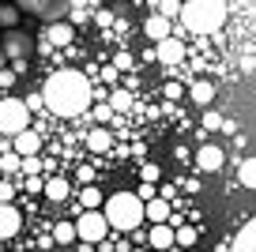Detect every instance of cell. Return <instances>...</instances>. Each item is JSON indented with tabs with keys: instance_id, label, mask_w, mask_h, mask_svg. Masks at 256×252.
Here are the masks:
<instances>
[{
	"instance_id": "6da1fadb",
	"label": "cell",
	"mask_w": 256,
	"mask_h": 252,
	"mask_svg": "<svg viewBox=\"0 0 256 252\" xmlns=\"http://www.w3.org/2000/svg\"><path fill=\"white\" fill-rule=\"evenodd\" d=\"M42 106L56 117H80V113L90 110V83L83 72L76 68H60L46 79V87H42Z\"/></svg>"
},
{
	"instance_id": "7a4b0ae2",
	"label": "cell",
	"mask_w": 256,
	"mask_h": 252,
	"mask_svg": "<svg viewBox=\"0 0 256 252\" xmlns=\"http://www.w3.org/2000/svg\"><path fill=\"white\" fill-rule=\"evenodd\" d=\"M102 214H106V222H110L113 230L132 234V230L144 222V200H140L136 192H113V196H106Z\"/></svg>"
},
{
	"instance_id": "3957f363",
	"label": "cell",
	"mask_w": 256,
	"mask_h": 252,
	"mask_svg": "<svg viewBox=\"0 0 256 252\" xmlns=\"http://www.w3.org/2000/svg\"><path fill=\"white\" fill-rule=\"evenodd\" d=\"M181 23L192 34H215L226 23V0H188L181 8Z\"/></svg>"
},
{
	"instance_id": "277c9868",
	"label": "cell",
	"mask_w": 256,
	"mask_h": 252,
	"mask_svg": "<svg viewBox=\"0 0 256 252\" xmlns=\"http://www.w3.org/2000/svg\"><path fill=\"white\" fill-rule=\"evenodd\" d=\"M26 124H30L26 102H19V98H0V132L4 136H19Z\"/></svg>"
},
{
	"instance_id": "5b68a950",
	"label": "cell",
	"mask_w": 256,
	"mask_h": 252,
	"mask_svg": "<svg viewBox=\"0 0 256 252\" xmlns=\"http://www.w3.org/2000/svg\"><path fill=\"white\" fill-rule=\"evenodd\" d=\"M23 16H38L42 23H60L68 16V0H16Z\"/></svg>"
},
{
	"instance_id": "8992f818",
	"label": "cell",
	"mask_w": 256,
	"mask_h": 252,
	"mask_svg": "<svg viewBox=\"0 0 256 252\" xmlns=\"http://www.w3.org/2000/svg\"><path fill=\"white\" fill-rule=\"evenodd\" d=\"M106 234H110V222H106L102 211H83L80 218H76V237H80V241L98 244Z\"/></svg>"
},
{
	"instance_id": "52a82bcc",
	"label": "cell",
	"mask_w": 256,
	"mask_h": 252,
	"mask_svg": "<svg viewBox=\"0 0 256 252\" xmlns=\"http://www.w3.org/2000/svg\"><path fill=\"white\" fill-rule=\"evenodd\" d=\"M222 162H226V154H222V147H215V143H204V147L196 150V170H200V174H218Z\"/></svg>"
},
{
	"instance_id": "ba28073f",
	"label": "cell",
	"mask_w": 256,
	"mask_h": 252,
	"mask_svg": "<svg viewBox=\"0 0 256 252\" xmlns=\"http://www.w3.org/2000/svg\"><path fill=\"white\" fill-rule=\"evenodd\" d=\"M0 53H4V56H16V60H23V56L30 53V38H26V34L16 26V30L4 34V42H0Z\"/></svg>"
},
{
	"instance_id": "9c48e42d",
	"label": "cell",
	"mask_w": 256,
	"mask_h": 252,
	"mask_svg": "<svg viewBox=\"0 0 256 252\" xmlns=\"http://www.w3.org/2000/svg\"><path fill=\"white\" fill-rule=\"evenodd\" d=\"M12 147H16V154L19 158H34L42 150V136L38 132H30V128H23L19 136H12Z\"/></svg>"
},
{
	"instance_id": "30bf717a",
	"label": "cell",
	"mask_w": 256,
	"mask_h": 252,
	"mask_svg": "<svg viewBox=\"0 0 256 252\" xmlns=\"http://www.w3.org/2000/svg\"><path fill=\"white\" fill-rule=\"evenodd\" d=\"M19 226H23V214H19L12 204H0V241L16 237V234H19Z\"/></svg>"
},
{
	"instance_id": "8fae6325",
	"label": "cell",
	"mask_w": 256,
	"mask_h": 252,
	"mask_svg": "<svg viewBox=\"0 0 256 252\" xmlns=\"http://www.w3.org/2000/svg\"><path fill=\"white\" fill-rule=\"evenodd\" d=\"M49 46H72L76 42V23H68V19H60V23H49V34H46Z\"/></svg>"
},
{
	"instance_id": "7c38bea8",
	"label": "cell",
	"mask_w": 256,
	"mask_h": 252,
	"mask_svg": "<svg viewBox=\"0 0 256 252\" xmlns=\"http://www.w3.org/2000/svg\"><path fill=\"white\" fill-rule=\"evenodd\" d=\"M154 56H158L162 64H181V60H184V46H181L177 38H162L158 49H154Z\"/></svg>"
},
{
	"instance_id": "4fadbf2b",
	"label": "cell",
	"mask_w": 256,
	"mask_h": 252,
	"mask_svg": "<svg viewBox=\"0 0 256 252\" xmlns=\"http://www.w3.org/2000/svg\"><path fill=\"white\" fill-rule=\"evenodd\" d=\"M230 252H256V218H248L245 226H241V234L234 237Z\"/></svg>"
},
{
	"instance_id": "5bb4252c",
	"label": "cell",
	"mask_w": 256,
	"mask_h": 252,
	"mask_svg": "<svg viewBox=\"0 0 256 252\" xmlns=\"http://www.w3.org/2000/svg\"><path fill=\"white\" fill-rule=\"evenodd\" d=\"M144 218L151 222V226H162V222H170V204H166V200H158V196L147 200V204H144Z\"/></svg>"
},
{
	"instance_id": "9a60e30c",
	"label": "cell",
	"mask_w": 256,
	"mask_h": 252,
	"mask_svg": "<svg viewBox=\"0 0 256 252\" xmlns=\"http://www.w3.org/2000/svg\"><path fill=\"white\" fill-rule=\"evenodd\" d=\"M42 196L53 200V204H64V200L72 196V188H68V181H64V177H49L46 188H42Z\"/></svg>"
},
{
	"instance_id": "2e32d148",
	"label": "cell",
	"mask_w": 256,
	"mask_h": 252,
	"mask_svg": "<svg viewBox=\"0 0 256 252\" xmlns=\"http://www.w3.org/2000/svg\"><path fill=\"white\" fill-rule=\"evenodd\" d=\"M188 98H192L196 106H211V102H215V83H208V79H196V83L188 87Z\"/></svg>"
},
{
	"instance_id": "e0dca14e",
	"label": "cell",
	"mask_w": 256,
	"mask_h": 252,
	"mask_svg": "<svg viewBox=\"0 0 256 252\" xmlns=\"http://www.w3.org/2000/svg\"><path fill=\"white\" fill-rule=\"evenodd\" d=\"M144 34L151 42H162V38H170V19L166 16H147V23H144Z\"/></svg>"
},
{
	"instance_id": "ac0fdd59",
	"label": "cell",
	"mask_w": 256,
	"mask_h": 252,
	"mask_svg": "<svg viewBox=\"0 0 256 252\" xmlns=\"http://www.w3.org/2000/svg\"><path fill=\"white\" fill-rule=\"evenodd\" d=\"M87 147L94 150V154H102V150H110V147H113V136L106 132L102 124H98V128H90V132H87Z\"/></svg>"
},
{
	"instance_id": "d6986e66",
	"label": "cell",
	"mask_w": 256,
	"mask_h": 252,
	"mask_svg": "<svg viewBox=\"0 0 256 252\" xmlns=\"http://www.w3.org/2000/svg\"><path fill=\"white\" fill-rule=\"evenodd\" d=\"M53 241L60 244V248L76 244V241H80V237H76V222H56V226H53Z\"/></svg>"
},
{
	"instance_id": "ffe728a7",
	"label": "cell",
	"mask_w": 256,
	"mask_h": 252,
	"mask_svg": "<svg viewBox=\"0 0 256 252\" xmlns=\"http://www.w3.org/2000/svg\"><path fill=\"white\" fill-rule=\"evenodd\" d=\"M238 181L245 188H256V158H241L238 162Z\"/></svg>"
},
{
	"instance_id": "44dd1931",
	"label": "cell",
	"mask_w": 256,
	"mask_h": 252,
	"mask_svg": "<svg viewBox=\"0 0 256 252\" xmlns=\"http://www.w3.org/2000/svg\"><path fill=\"white\" fill-rule=\"evenodd\" d=\"M174 244V226H151V248H170Z\"/></svg>"
},
{
	"instance_id": "7402d4cb",
	"label": "cell",
	"mask_w": 256,
	"mask_h": 252,
	"mask_svg": "<svg viewBox=\"0 0 256 252\" xmlns=\"http://www.w3.org/2000/svg\"><path fill=\"white\" fill-rule=\"evenodd\" d=\"M19 16H23V12H19L16 4H0V26H4V30H16Z\"/></svg>"
},
{
	"instance_id": "603a6c76",
	"label": "cell",
	"mask_w": 256,
	"mask_h": 252,
	"mask_svg": "<svg viewBox=\"0 0 256 252\" xmlns=\"http://www.w3.org/2000/svg\"><path fill=\"white\" fill-rule=\"evenodd\" d=\"M80 200H83V211H98V204H102V192H98L94 184H87V188L80 192Z\"/></svg>"
},
{
	"instance_id": "cb8c5ba5",
	"label": "cell",
	"mask_w": 256,
	"mask_h": 252,
	"mask_svg": "<svg viewBox=\"0 0 256 252\" xmlns=\"http://www.w3.org/2000/svg\"><path fill=\"white\" fill-rule=\"evenodd\" d=\"M196 226H177L174 230V244H184V248H188V244H196Z\"/></svg>"
},
{
	"instance_id": "d4e9b609",
	"label": "cell",
	"mask_w": 256,
	"mask_h": 252,
	"mask_svg": "<svg viewBox=\"0 0 256 252\" xmlns=\"http://www.w3.org/2000/svg\"><path fill=\"white\" fill-rule=\"evenodd\" d=\"M128 106H132V94H128V90H113V94H110V110L113 113L128 110Z\"/></svg>"
},
{
	"instance_id": "484cf974",
	"label": "cell",
	"mask_w": 256,
	"mask_h": 252,
	"mask_svg": "<svg viewBox=\"0 0 256 252\" xmlns=\"http://www.w3.org/2000/svg\"><path fill=\"white\" fill-rule=\"evenodd\" d=\"M19 166H23V158L12 150V154H0V174H16Z\"/></svg>"
},
{
	"instance_id": "4316f807",
	"label": "cell",
	"mask_w": 256,
	"mask_h": 252,
	"mask_svg": "<svg viewBox=\"0 0 256 252\" xmlns=\"http://www.w3.org/2000/svg\"><path fill=\"white\" fill-rule=\"evenodd\" d=\"M204 128H211V132H215V128H222V117H218L215 110H204Z\"/></svg>"
},
{
	"instance_id": "83f0119b",
	"label": "cell",
	"mask_w": 256,
	"mask_h": 252,
	"mask_svg": "<svg viewBox=\"0 0 256 252\" xmlns=\"http://www.w3.org/2000/svg\"><path fill=\"white\" fill-rule=\"evenodd\" d=\"M177 12H181V4L177 0H162V8H158V16H166V19H174Z\"/></svg>"
},
{
	"instance_id": "f1b7e54d",
	"label": "cell",
	"mask_w": 256,
	"mask_h": 252,
	"mask_svg": "<svg viewBox=\"0 0 256 252\" xmlns=\"http://www.w3.org/2000/svg\"><path fill=\"white\" fill-rule=\"evenodd\" d=\"M113 117V110H110V102H102V106H94V120L98 124H106V120Z\"/></svg>"
},
{
	"instance_id": "f546056e",
	"label": "cell",
	"mask_w": 256,
	"mask_h": 252,
	"mask_svg": "<svg viewBox=\"0 0 256 252\" xmlns=\"http://www.w3.org/2000/svg\"><path fill=\"white\" fill-rule=\"evenodd\" d=\"M113 68H117V72H120V68H132V56H128L124 49H120V53L113 56Z\"/></svg>"
},
{
	"instance_id": "4dcf8cb0",
	"label": "cell",
	"mask_w": 256,
	"mask_h": 252,
	"mask_svg": "<svg viewBox=\"0 0 256 252\" xmlns=\"http://www.w3.org/2000/svg\"><path fill=\"white\" fill-rule=\"evenodd\" d=\"M158 177H162V170H158V166H144V181H147V184H154Z\"/></svg>"
},
{
	"instance_id": "1f68e13d",
	"label": "cell",
	"mask_w": 256,
	"mask_h": 252,
	"mask_svg": "<svg viewBox=\"0 0 256 252\" xmlns=\"http://www.w3.org/2000/svg\"><path fill=\"white\" fill-rule=\"evenodd\" d=\"M12 196H16V192H12V184L0 181V204H12Z\"/></svg>"
},
{
	"instance_id": "d6a6232c",
	"label": "cell",
	"mask_w": 256,
	"mask_h": 252,
	"mask_svg": "<svg viewBox=\"0 0 256 252\" xmlns=\"http://www.w3.org/2000/svg\"><path fill=\"white\" fill-rule=\"evenodd\" d=\"M136 196H140V200H144V204H147V200H154V184H147V181H144V188H140V192H136Z\"/></svg>"
},
{
	"instance_id": "836d02e7",
	"label": "cell",
	"mask_w": 256,
	"mask_h": 252,
	"mask_svg": "<svg viewBox=\"0 0 256 252\" xmlns=\"http://www.w3.org/2000/svg\"><path fill=\"white\" fill-rule=\"evenodd\" d=\"M166 98L174 102V98H181V83H166Z\"/></svg>"
},
{
	"instance_id": "e575fe53",
	"label": "cell",
	"mask_w": 256,
	"mask_h": 252,
	"mask_svg": "<svg viewBox=\"0 0 256 252\" xmlns=\"http://www.w3.org/2000/svg\"><path fill=\"white\" fill-rule=\"evenodd\" d=\"M16 83V72H0V87H12Z\"/></svg>"
},
{
	"instance_id": "d590c367",
	"label": "cell",
	"mask_w": 256,
	"mask_h": 252,
	"mask_svg": "<svg viewBox=\"0 0 256 252\" xmlns=\"http://www.w3.org/2000/svg\"><path fill=\"white\" fill-rule=\"evenodd\" d=\"M132 252H147V248H132Z\"/></svg>"
},
{
	"instance_id": "8d00e7d4",
	"label": "cell",
	"mask_w": 256,
	"mask_h": 252,
	"mask_svg": "<svg viewBox=\"0 0 256 252\" xmlns=\"http://www.w3.org/2000/svg\"><path fill=\"white\" fill-rule=\"evenodd\" d=\"M60 252H64V248H60Z\"/></svg>"
}]
</instances>
